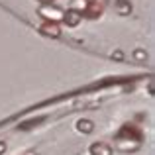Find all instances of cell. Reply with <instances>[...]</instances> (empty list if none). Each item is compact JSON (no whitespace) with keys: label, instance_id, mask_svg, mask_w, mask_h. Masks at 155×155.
<instances>
[{"label":"cell","instance_id":"1","mask_svg":"<svg viewBox=\"0 0 155 155\" xmlns=\"http://www.w3.org/2000/svg\"><path fill=\"white\" fill-rule=\"evenodd\" d=\"M91 151L92 155H110V147H106V145H92Z\"/></svg>","mask_w":155,"mask_h":155},{"label":"cell","instance_id":"2","mask_svg":"<svg viewBox=\"0 0 155 155\" xmlns=\"http://www.w3.org/2000/svg\"><path fill=\"white\" fill-rule=\"evenodd\" d=\"M81 130H84V132H91V130H92V124H91V122H81Z\"/></svg>","mask_w":155,"mask_h":155},{"label":"cell","instance_id":"3","mask_svg":"<svg viewBox=\"0 0 155 155\" xmlns=\"http://www.w3.org/2000/svg\"><path fill=\"white\" fill-rule=\"evenodd\" d=\"M4 149H6V145H4V143H0V153H2Z\"/></svg>","mask_w":155,"mask_h":155}]
</instances>
